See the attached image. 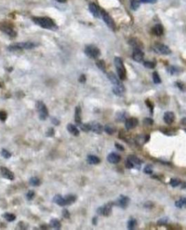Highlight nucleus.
Masks as SVG:
<instances>
[{
	"mask_svg": "<svg viewBox=\"0 0 186 230\" xmlns=\"http://www.w3.org/2000/svg\"><path fill=\"white\" fill-rule=\"evenodd\" d=\"M32 21L36 25L39 26L44 29H52L55 27V22L53 20L48 17H34Z\"/></svg>",
	"mask_w": 186,
	"mask_h": 230,
	"instance_id": "obj_1",
	"label": "nucleus"
},
{
	"mask_svg": "<svg viewBox=\"0 0 186 230\" xmlns=\"http://www.w3.org/2000/svg\"><path fill=\"white\" fill-rule=\"evenodd\" d=\"M36 47V44L32 42H18L15 43L13 45H10L8 47V50L10 51H16V50H21L23 49H32Z\"/></svg>",
	"mask_w": 186,
	"mask_h": 230,
	"instance_id": "obj_2",
	"label": "nucleus"
},
{
	"mask_svg": "<svg viewBox=\"0 0 186 230\" xmlns=\"http://www.w3.org/2000/svg\"><path fill=\"white\" fill-rule=\"evenodd\" d=\"M114 64L115 66H116L119 79L122 80L126 79V69H125V66L122 58L119 57L115 58Z\"/></svg>",
	"mask_w": 186,
	"mask_h": 230,
	"instance_id": "obj_3",
	"label": "nucleus"
},
{
	"mask_svg": "<svg viewBox=\"0 0 186 230\" xmlns=\"http://www.w3.org/2000/svg\"><path fill=\"white\" fill-rule=\"evenodd\" d=\"M141 165L140 159L135 156H129L126 161V167L129 169L140 168Z\"/></svg>",
	"mask_w": 186,
	"mask_h": 230,
	"instance_id": "obj_4",
	"label": "nucleus"
},
{
	"mask_svg": "<svg viewBox=\"0 0 186 230\" xmlns=\"http://www.w3.org/2000/svg\"><path fill=\"white\" fill-rule=\"evenodd\" d=\"M84 53L91 58H98L100 55V50L94 45L87 46L84 50Z\"/></svg>",
	"mask_w": 186,
	"mask_h": 230,
	"instance_id": "obj_5",
	"label": "nucleus"
},
{
	"mask_svg": "<svg viewBox=\"0 0 186 230\" xmlns=\"http://www.w3.org/2000/svg\"><path fill=\"white\" fill-rule=\"evenodd\" d=\"M153 48L157 53L163 54V55H168L171 53V50L169 49L168 46L164 45L162 43H155Z\"/></svg>",
	"mask_w": 186,
	"mask_h": 230,
	"instance_id": "obj_6",
	"label": "nucleus"
},
{
	"mask_svg": "<svg viewBox=\"0 0 186 230\" xmlns=\"http://www.w3.org/2000/svg\"><path fill=\"white\" fill-rule=\"evenodd\" d=\"M36 108H37L38 113H39V118L41 120H45V119L47 118L48 116V110L46 107L45 106L42 102H37L36 103Z\"/></svg>",
	"mask_w": 186,
	"mask_h": 230,
	"instance_id": "obj_7",
	"label": "nucleus"
},
{
	"mask_svg": "<svg viewBox=\"0 0 186 230\" xmlns=\"http://www.w3.org/2000/svg\"><path fill=\"white\" fill-rule=\"evenodd\" d=\"M112 203H108L101 206L98 209V213L100 215H104V216H108L111 215V212H112Z\"/></svg>",
	"mask_w": 186,
	"mask_h": 230,
	"instance_id": "obj_8",
	"label": "nucleus"
},
{
	"mask_svg": "<svg viewBox=\"0 0 186 230\" xmlns=\"http://www.w3.org/2000/svg\"><path fill=\"white\" fill-rule=\"evenodd\" d=\"M101 15H102L103 19L105 21V23L111 29L114 30L115 29V23L114 20L111 19V17L108 15V13H106L104 11H102L100 12Z\"/></svg>",
	"mask_w": 186,
	"mask_h": 230,
	"instance_id": "obj_9",
	"label": "nucleus"
},
{
	"mask_svg": "<svg viewBox=\"0 0 186 230\" xmlns=\"http://www.w3.org/2000/svg\"><path fill=\"white\" fill-rule=\"evenodd\" d=\"M90 124V131H92L94 133L96 134H101L103 131V127L101 125L100 123L96 122V121H92L89 123Z\"/></svg>",
	"mask_w": 186,
	"mask_h": 230,
	"instance_id": "obj_10",
	"label": "nucleus"
},
{
	"mask_svg": "<svg viewBox=\"0 0 186 230\" xmlns=\"http://www.w3.org/2000/svg\"><path fill=\"white\" fill-rule=\"evenodd\" d=\"M138 124V120L136 118H129L125 121V127L127 130H132Z\"/></svg>",
	"mask_w": 186,
	"mask_h": 230,
	"instance_id": "obj_11",
	"label": "nucleus"
},
{
	"mask_svg": "<svg viewBox=\"0 0 186 230\" xmlns=\"http://www.w3.org/2000/svg\"><path fill=\"white\" fill-rule=\"evenodd\" d=\"M129 203V197H127L126 196L124 195H121L116 201V205H118V206L122 207V208H125V207H127L128 206Z\"/></svg>",
	"mask_w": 186,
	"mask_h": 230,
	"instance_id": "obj_12",
	"label": "nucleus"
},
{
	"mask_svg": "<svg viewBox=\"0 0 186 230\" xmlns=\"http://www.w3.org/2000/svg\"><path fill=\"white\" fill-rule=\"evenodd\" d=\"M107 160L108 162H110L111 164H118V163L121 160V156H119L118 153L112 152L109 153L108 156H107Z\"/></svg>",
	"mask_w": 186,
	"mask_h": 230,
	"instance_id": "obj_13",
	"label": "nucleus"
},
{
	"mask_svg": "<svg viewBox=\"0 0 186 230\" xmlns=\"http://www.w3.org/2000/svg\"><path fill=\"white\" fill-rule=\"evenodd\" d=\"M143 57H144V53L143 51L139 48H136L134 50L132 53V58L137 62H143Z\"/></svg>",
	"mask_w": 186,
	"mask_h": 230,
	"instance_id": "obj_14",
	"label": "nucleus"
},
{
	"mask_svg": "<svg viewBox=\"0 0 186 230\" xmlns=\"http://www.w3.org/2000/svg\"><path fill=\"white\" fill-rule=\"evenodd\" d=\"M175 116L173 112L171 111H167L166 112L164 115V122L167 124H172V123L175 121Z\"/></svg>",
	"mask_w": 186,
	"mask_h": 230,
	"instance_id": "obj_15",
	"label": "nucleus"
},
{
	"mask_svg": "<svg viewBox=\"0 0 186 230\" xmlns=\"http://www.w3.org/2000/svg\"><path fill=\"white\" fill-rule=\"evenodd\" d=\"M1 173L4 177L9 179V180L12 181L14 180V178H15L13 173L10 169L6 168V167H1Z\"/></svg>",
	"mask_w": 186,
	"mask_h": 230,
	"instance_id": "obj_16",
	"label": "nucleus"
},
{
	"mask_svg": "<svg viewBox=\"0 0 186 230\" xmlns=\"http://www.w3.org/2000/svg\"><path fill=\"white\" fill-rule=\"evenodd\" d=\"M89 10L90 13L92 14L93 16L95 18H98L100 16V10H99L98 6L95 3H90L89 5Z\"/></svg>",
	"mask_w": 186,
	"mask_h": 230,
	"instance_id": "obj_17",
	"label": "nucleus"
},
{
	"mask_svg": "<svg viewBox=\"0 0 186 230\" xmlns=\"http://www.w3.org/2000/svg\"><path fill=\"white\" fill-rule=\"evenodd\" d=\"M124 92H125L124 86H123L122 83H121L120 84L115 85V86H114V87H113V92L117 96L122 95L124 93Z\"/></svg>",
	"mask_w": 186,
	"mask_h": 230,
	"instance_id": "obj_18",
	"label": "nucleus"
},
{
	"mask_svg": "<svg viewBox=\"0 0 186 230\" xmlns=\"http://www.w3.org/2000/svg\"><path fill=\"white\" fill-rule=\"evenodd\" d=\"M53 201L55 203L60 205V206H66V205H67V203H66V199H65V197H63L62 196L60 195H56L55 197H54Z\"/></svg>",
	"mask_w": 186,
	"mask_h": 230,
	"instance_id": "obj_19",
	"label": "nucleus"
},
{
	"mask_svg": "<svg viewBox=\"0 0 186 230\" xmlns=\"http://www.w3.org/2000/svg\"><path fill=\"white\" fill-rule=\"evenodd\" d=\"M67 130H68V132L71 133V134L74 135V136L76 137V136H79V131L77 127H76L75 125L71 124H68Z\"/></svg>",
	"mask_w": 186,
	"mask_h": 230,
	"instance_id": "obj_20",
	"label": "nucleus"
},
{
	"mask_svg": "<svg viewBox=\"0 0 186 230\" xmlns=\"http://www.w3.org/2000/svg\"><path fill=\"white\" fill-rule=\"evenodd\" d=\"M108 78L109 80H110L111 83H112L114 86H115V85H118V84H120L121 82L119 81V78H117V77L113 73V72H108Z\"/></svg>",
	"mask_w": 186,
	"mask_h": 230,
	"instance_id": "obj_21",
	"label": "nucleus"
},
{
	"mask_svg": "<svg viewBox=\"0 0 186 230\" xmlns=\"http://www.w3.org/2000/svg\"><path fill=\"white\" fill-rule=\"evenodd\" d=\"M87 161L88 164H98L100 162V159L98 156H92V155L88 156Z\"/></svg>",
	"mask_w": 186,
	"mask_h": 230,
	"instance_id": "obj_22",
	"label": "nucleus"
},
{
	"mask_svg": "<svg viewBox=\"0 0 186 230\" xmlns=\"http://www.w3.org/2000/svg\"><path fill=\"white\" fill-rule=\"evenodd\" d=\"M153 34L156 36H161L163 35L164 33V29L163 27L160 24H156L153 29Z\"/></svg>",
	"mask_w": 186,
	"mask_h": 230,
	"instance_id": "obj_23",
	"label": "nucleus"
},
{
	"mask_svg": "<svg viewBox=\"0 0 186 230\" xmlns=\"http://www.w3.org/2000/svg\"><path fill=\"white\" fill-rule=\"evenodd\" d=\"M75 121L76 124H79L82 121V110L80 107H76L75 110Z\"/></svg>",
	"mask_w": 186,
	"mask_h": 230,
	"instance_id": "obj_24",
	"label": "nucleus"
},
{
	"mask_svg": "<svg viewBox=\"0 0 186 230\" xmlns=\"http://www.w3.org/2000/svg\"><path fill=\"white\" fill-rule=\"evenodd\" d=\"M1 30L5 32V33L7 34V35L11 36V37H14V36H15V32L13 31V29H11L10 27H8L7 26H3V27H1Z\"/></svg>",
	"mask_w": 186,
	"mask_h": 230,
	"instance_id": "obj_25",
	"label": "nucleus"
},
{
	"mask_svg": "<svg viewBox=\"0 0 186 230\" xmlns=\"http://www.w3.org/2000/svg\"><path fill=\"white\" fill-rule=\"evenodd\" d=\"M104 130L107 134H113L114 133H115V132H116V128L112 124H106V126L104 127Z\"/></svg>",
	"mask_w": 186,
	"mask_h": 230,
	"instance_id": "obj_26",
	"label": "nucleus"
},
{
	"mask_svg": "<svg viewBox=\"0 0 186 230\" xmlns=\"http://www.w3.org/2000/svg\"><path fill=\"white\" fill-rule=\"evenodd\" d=\"M175 206L178 208H183L186 207V197L180 199L175 202Z\"/></svg>",
	"mask_w": 186,
	"mask_h": 230,
	"instance_id": "obj_27",
	"label": "nucleus"
},
{
	"mask_svg": "<svg viewBox=\"0 0 186 230\" xmlns=\"http://www.w3.org/2000/svg\"><path fill=\"white\" fill-rule=\"evenodd\" d=\"M65 199L66 200V203H67V205H71L74 202H75L76 199V197L75 195L74 194H68L65 197Z\"/></svg>",
	"mask_w": 186,
	"mask_h": 230,
	"instance_id": "obj_28",
	"label": "nucleus"
},
{
	"mask_svg": "<svg viewBox=\"0 0 186 230\" xmlns=\"http://www.w3.org/2000/svg\"><path fill=\"white\" fill-rule=\"evenodd\" d=\"M50 226L52 228H54V229H60V227H61V224H60V222L58 220L52 219L50 221Z\"/></svg>",
	"mask_w": 186,
	"mask_h": 230,
	"instance_id": "obj_29",
	"label": "nucleus"
},
{
	"mask_svg": "<svg viewBox=\"0 0 186 230\" xmlns=\"http://www.w3.org/2000/svg\"><path fill=\"white\" fill-rule=\"evenodd\" d=\"M140 2L138 0H132L131 1V8L133 11H137L140 7Z\"/></svg>",
	"mask_w": 186,
	"mask_h": 230,
	"instance_id": "obj_30",
	"label": "nucleus"
},
{
	"mask_svg": "<svg viewBox=\"0 0 186 230\" xmlns=\"http://www.w3.org/2000/svg\"><path fill=\"white\" fill-rule=\"evenodd\" d=\"M3 217L5 218L7 221H10H10H15L16 219L15 215L14 214H12V213H5V214L3 215Z\"/></svg>",
	"mask_w": 186,
	"mask_h": 230,
	"instance_id": "obj_31",
	"label": "nucleus"
},
{
	"mask_svg": "<svg viewBox=\"0 0 186 230\" xmlns=\"http://www.w3.org/2000/svg\"><path fill=\"white\" fill-rule=\"evenodd\" d=\"M29 182H30V184H31V185H33V186H38V185H40L39 179L36 177H31V178L30 179Z\"/></svg>",
	"mask_w": 186,
	"mask_h": 230,
	"instance_id": "obj_32",
	"label": "nucleus"
},
{
	"mask_svg": "<svg viewBox=\"0 0 186 230\" xmlns=\"http://www.w3.org/2000/svg\"><path fill=\"white\" fill-rule=\"evenodd\" d=\"M137 224V221L135 219H130L128 221V224H127V227H128L129 229H133L135 227V226Z\"/></svg>",
	"mask_w": 186,
	"mask_h": 230,
	"instance_id": "obj_33",
	"label": "nucleus"
},
{
	"mask_svg": "<svg viewBox=\"0 0 186 230\" xmlns=\"http://www.w3.org/2000/svg\"><path fill=\"white\" fill-rule=\"evenodd\" d=\"M149 139V136H138L136 138L137 143H140V144H143L144 143H146L148 140Z\"/></svg>",
	"mask_w": 186,
	"mask_h": 230,
	"instance_id": "obj_34",
	"label": "nucleus"
},
{
	"mask_svg": "<svg viewBox=\"0 0 186 230\" xmlns=\"http://www.w3.org/2000/svg\"><path fill=\"white\" fill-rule=\"evenodd\" d=\"M96 64L100 70H102V71L103 72L106 71V64H105L104 61H103V60H98V61L97 62Z\"/></svg>",
	"mask_w": 186,
	"mask_h": 230,
	"instance_id": "obj_35",
	"label": "nucleus"
},
{
	"mask_svg": "<svg viewBox=\"0 0 186 230\" xmlns=\"http://www.w3.org/2000/svg\"><path fill=\"white\" fill-rule=\"evenodd\" d=\"M153 82H154V83L156 84H159L161 82L160 77H159L157 72H154L153 73Z\"/></svg>",
	"mask_w": 186,
	"mask_h": 230,
	"instance_id": "obj_36",
	"label": "nucleus"
},
{
	"mask_svg": "<svg viewBox=\"0 0 186 230\" xmlns=\"http://www.w3.org/2000/svg\"><path fill=\"white\" fill-rule=\"evenodd\" d=\"M79 126L81 130L84 131V132H89V131H90V124H79Z\"/></svg>",
	"mask_w": 186,
	"mask_h": 230,
	"instance_id": "obj_37",
	"label": "nucleus"
},
{
	"mask_svg": "<svg viewBox=\"0 0 186 230\" xmlns=\"http://www.w3.org/2000/svg\"><path fill=\"white\" fill-rule=\"evenodd\" d=\"M1 154L5 159H9L11 157V153L9 151L5 150V149H2L1 151Z\"/></svg>",
	"mask_w": 186,
	"mask_h": 230,
	"instance_id": "obj_38",
	"label": "nucleus"
},
{
	"mask_svg": "<svg viewBox=\"0 0 186 230\" xmlns=\"http://www.w3.org/2000/svg\"><path fill=\"white\" fill-rule=\"evenodd\" d=\"M143 64H144V66H145V67L149 68V69H153V68H154L156 66V64L153 62H148V61L144 62Z\"/></svg>",
	"mask_w": 186,
	"mask_h": 230,
	"instance_id": "obj_39",
	"label": "nucleus"
},
{
	"mask_svg": "<svg viewBox=\"0 0 186 230\" xmlns=\"http://www.w3.org/2000/svg\"><path fill=\"white\" fill-rule=\"evenodd\" d=\"M168 72L170 73L171 75H175L177 74L179 72V70L178 68H177L176 66H170V67L168 68Z\"/></svg>",
	"mask_w": 186,
	"mask_h": 230,
	"instance_id": "obj_40",
	"label": "nucleus"
},
{
	"mask_svg": "<svg viewBox=\"0 0 186 230\" xmlns=\"http://www.w3.org/2000/svg\"><path fill=\"white\" fill-rule=\"evenodd\" d=\"M180 184V181L178 180V179L173 178L170 181V185H172V186L177 187V185H179Z\"/></svg>",
	"mask_w": 186,
	"mask_h": 230,
	"instance_id": "obj_41",
	"label": "nucleus"
},
{
	"mask_svg": "<svg viewBox=\"0 0 186 230\" xmlns=\"http://www.w3.org/2000/svg\"><path fill=\"white\" fill-rule=\"evenodd\" d=\"M144 172L145 174H151L153 172V168L151 165H147L144 168Z\"/></svg>",
	"mask_w": 186,
	"mask_h": 230,
	"instance_id": "obj_42",
	"label": "nucleus"
},
{
	"mask_svg": "<svg viewBox=\"0 0 186 230\" xmlns=\"http://www.w3.org/2000/svg\"><path fill=\"white\" fill-rule=\"evenodd\" d=\"M176 84H177V86L182 91V92H185L186 87H185V84L183 83H181V82H177Z\"/></svg>",
	"mask_w": 186,
	"mask_h": 230,
	"instance_id": "obj_43",
	"label": "nucleus"
},
{
	"mask_svg": "<svg viewBox=\"0 0 186 230\" xmlns=\"http://www.w3.org/2000/svg\"><path fill=\"white\" fill-rule=\"evenodd\" d=\"M168 222V219L167 218H162L158 221V225H164Z\"/></svg>",
	"mask_w": 186,
	"mask_h": 230,
	"instance_id": "obj_44",
	"label": "nucleus"
},
{
	"mask_svg": "<svg viewBox=\"0 0 186 230\" xmlns=\"http://www.w3.org/2000/svg\"><path fill=\"white\" fill-rule=\"evenodd\" d=\"M34 195H35V194H34L33 191H29V192L27 193V195H26V197H27L28 200H31V199H33V198L34 197Z\"/></svg>",
	"mask_w": 186,
	"mask_h": 230,
	"instance_id": "obj_45",
	"label": "nucleus"
},
{
	"mask_svg": "<svg viewBox=\"0 0 186 230\" xmlns=\"http://www.w3.org/2000/svg\"><path fill=\"white\" fill-rule=\"evenodd\" d=\"M7 118V113L4 111H0V120L5 121Z\"/></svg>",
	"mask_w": 186,
	"mask_h": 230,
	"instance_id": "obj_46",
	"label": "nucleus"
},
{
	"mask_svg": "<svg viewBox=\"0 0 186 230\" xmlns=\"http://www.w3.org/2000/svg\"><path fill=\"white\" fill-rule=\"evenodd\" d=\"M117 121H122L124 120L125 118V116H124V113H118V115H117Z\"/></svg>",
	"mask_w": 186,
	"mask_h": 230,
	"instance_id": "obj_47",
	"label": "nucleus"
},
{
	"mask_svg": "<svg viewBox=\"0 0 186 230\" xmlns=\"http://www.w3.org/2000/svg\"><path fill=\"white\" fill-rule=\"evenodd\" d=\"M153 120L151 118H145L144 119V124L145 125H152L153 124Z\"/></svg>",
	"mask_w": 186,
	"mask_h": 230,
	"instance_id": "obj_48",
	"label": "nucleus"
},
{
	"mask_svg": "<svg viewBox=\"0 0 186 230\" xmlns=\"http://www.w3.org/2000/svg\"><path fill=\"white\" fill-rule=\"evenodd\" d=\"M63 216L66 218V219H68V218L70 217V213H69V212H68V210L65 209V210H63Z\"/></svg>",
	"mask_w": 186,
	"mask_h": 230,
	"instance_id": "obj_49",
	"label": "nucleus"
},
{
	"mask_svg": "<svg viewBox=\"0 0 186 230\" xmlns=\"http://www.w3.org/2000/svg\"><path fill=\"white\" fill-rule=\"evenodd\" d=\"M156 1L157 0H140L141 2L143 3H155Z\"/></svg>",
	"mask_w": 186,
	"mask_h": 230,
	"instance_id": "obj_50",
	"label": "nucleus"
},
{
	"mask_svg": "<svg viewBox=\"0 0 186 230\" xmlns=\"http://www.w3.org/2000/svg\"><path fill=\"white\" fill-rule=\"evenodd\" d=\"M54 134V130L53 129H50L49 131L47 132V135L49 137H52Z\"/></svg>",
	"mask_w": 186,
	"mask_h": 230,
	"instance_id": "obj_51",
	"label": "nucleus"
},
{
	"mask_svg": "<svg viewBox=\"0 0 186 230\" xmlns=\"http://www.w3.org/2000/svg\"><path fill=\"white\" fill-rule=\"evenodd\" d=\"M51 121H52V122L53 123V124H54L55 125H58V124H60L59 121H58V119H56V118H52V120H51Z\"/></svg>",
	"mask_w": 186,
	"mask_h": 230,
	"instance_id": "obj_52",
	"label": "nucleus"
},
{
	"mask_svg": "<svg viewBox=\"0 0 186 230\" xmlns=\"http://www.w3.org/2000/svg\"><path fill=\"white\" fill-rule=\"evenodd\" d=\"M115 146H116V147L117 148L119 149V150H120V151H124V147H123V146H122V145H120V144H116V145H115Z\"/></svg>",
	"mask_w": 186,
	"mask_h": 230,
	"instance_id": "obj_53",
	"label": "nucleus"
},
{
	"mask_svg": "<svg viewBox=\"0 0 186 230\" xmlns=\"http://www.w3.org/2000/svg\"><path fill=\"white\" fill-rule=\"evenodd\" d=\"M85 80H86L85 76H84V75H82V76L80 77V78H79V81L80 82L84 83V82H85Z\"/></svg>",
	"mask_w": 186,
	"mask_h": 230,
	"instance_id": "obj_54",
	"label": "nucleus"
},
{
	"mask_svg": "<svg viewBox=\"0 0 186 230\" xmlns=\"http://www.w3.org/2000/svg\"><path fill=\"white\" fill-rule=\"evenodd\" d=\"M181 124L183 125H185V126H186V118H183V119H182Z\"/></svg>",
	"mask_w": 186,
	"mask_h": 230,
	"instance_id": "obj_55",
	"label": "nucleus"
},
{
	"mask_svg": "<svg viewBox=\"0 0 186 230\" xmlns=\"http://www.w3.org/2000/svg\"><path fill=\"white\" fill-rule=\"evenodd\" d=\"M55 1H57L60 3H64V2H66V0H55Z\"/></svg>",
	"mask_w": 186,
	"mask_h": 230,
	"instance_id": "obj_56",
	"label": "nucleus"
},
{
	"mask_svg": "<svg viewBox=\"0 0 186 230\" xmlns=\"http://www.w3.org/2000/svg\"><path fill=\"white\" fill-rule=\"evenodd\" d=\"M96 224H97V218H94V219H93V224L96 225Z\"/></svg>",
	"mask_w": 186,
	"mask_h": 230,
	"instance_id": "obj_57",
	"label": "nucleus"
},
{
	"mask_svg": "<svg viewBox=\"0 0 186 230\" xmlns=\"http://www.w3.org/2000/svg\"><path fill=\"white\" fill-rule=\"evenodd\" d=\"M182 188H183V189H186V183H184V184L183 185V186H182Z\"/></svg>",
	"mask_w": 186,
	"mask_h": 230,
	"instance_id": "obj_58",
	"label": "nucleus"
},
{
	"mask_svg": "<svg viewBox=\"0 0 186 230\" xmlns=\"http://www.w3.org/2000/svg\"><path fill=\"white\" fill-rule=\"evenodd\" d=\"M185 132H186V130H185Z\"/></svg>",
	"mask_w": 186,
	"mask_h": 230,
	"instance_id": "obj_59",
	"label": "nucleus"
}]
</instances>
